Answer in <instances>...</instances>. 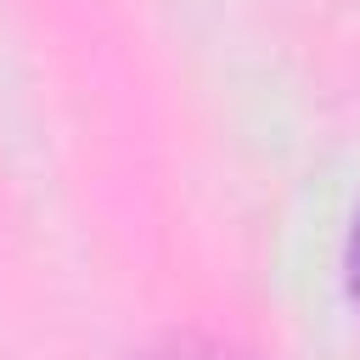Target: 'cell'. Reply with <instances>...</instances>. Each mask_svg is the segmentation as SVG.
Returning <instances> with one entry per match:
<instances>
[{
    "instance_id": "cell-1",
    "label": "cell",
    "mask_w": 360,
    "mask_h": 360,
    "mask_svg": "<svg viewBox=\"0 0 360 360\" xmlns=\"http://www.w3.org/2000/svg\"><path fill=\"white\" fill-rule=\"evenodd\" d=\"M343 270H349V292L360 298V219H354V236H349V259H343Z\"/></svg>"
}]
</instances>
